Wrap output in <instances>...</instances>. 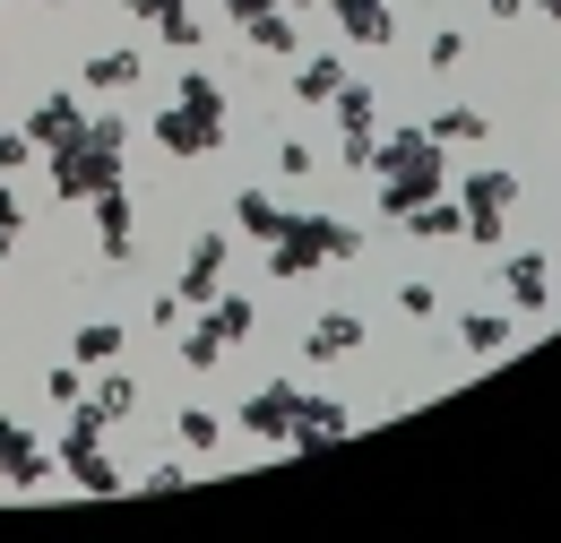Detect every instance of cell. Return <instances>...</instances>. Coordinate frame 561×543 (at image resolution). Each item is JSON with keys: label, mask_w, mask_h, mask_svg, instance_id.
<instances>
[{"label": "cell", "mask_w": 561, "mask_h": 543, "mask_svg": "<svg viewBox=\"0 0 561 543\" xmlns=\"http://www.w3.org/2000/svg\"><path fill=\"white\" fill-rule=\"evenodd\" d=\"M173 440H182V458H216V440H225V414L182 406V414H173Z\"/></svg>", "instance_id": "24"}, {"label": "cell", "mask_w": 561, "mask_h": 543, "mask_svg": "<svg viewBox=\"0 0 561 543\" xmlns=\"http://www.w3.org/2000/svg\"><path fill=\"white\" fill-rule=\"evenodd\" d=\"M18 164H35V138H26V130H0V182H9Z\"/></svg>", "instance_id": "33"}, {"label": "cell", "mask_w": 561, "mask_h": 543, "mask_svg": "<svg viewBox=\"0 0 561 543\" xmlns=\"http://www.w3.org/2000/svg\"><path fill=\"white\" fill-rule=\"evenodd\" d=\"M458 207H467V242H476V251H501L510 207H518V173H510V164H476V173L458 182Z\"/></svg>", "instance_id": "4"}, {"label": "cell", "mask_w": 561, "mask_h": 543, "mask_svg": "<svg viewBox=\"0 0 561 543\" xmlns=\"http://www.w3.org/2000/svg\"><path fill=\"white\" fill-rule=\"evenodd\" d=\"M458 61H467V35H458V26H432V44H423V69H440V78H449Z\"/></svg>", "instance_id": "29"}, {"label": "cell", "mask_w": 561, "mask_h": 543, "mask_svg": "<svg viewBox=\"0 0 561 543\" xmlns=\"http://www.w3.org/2000/svg\"><path fill=\"white\" fill-rule=\"evenodd\" d=\"M423 130L440 138V147H484V138H492V113H476V104H449V113H432Z\"/></svg>", "instance_id": "22"}, {"label": "cell", "mask_w": 561, "mask_h": 543, "mask_svg": "<svg viewBox=\"0 0 561 543\" xmlns=\"http://www.w3.org/2000/svg\"><path fill=\"white\" fill-rule=\"evenodd\" d=\"M242 44H251V53H268V61H294V53H302L294 9H260V18H242Z\"/></svg>", "instance_id": "17"}, {"label": "cell", "mask_w": 561, "mask_h": 543, "mask_svg": "<svg viewBox=\"0 0 561 543\" xmlns=\"http://www.w3.org/2000/svg\"><path fill=\"white\" fill-rule=\"evenodd\" d=\"M139 78H147L139 44H104V53L78 61V86H95V95H122V86H139Z\"/></svg>", "instance_id": "15"}, {"label": "cell", "mask_w": 561, "mask_h": 543, "mask_svg": "<svg viewBox=\"0 0 561 543\" xmlns=\"http://www.w3.org/2000/svg\"><path fill=\"white\" fill-rule=\"evenodd\" d=\"M147 138L173 155V164H199V155H225V122H208V113H191V104H164L156 122H147Z\"/></svg>", "instance_id": "5"}, {"label": "cell", "mask_w": 561, "mask_h": 543, "mask_svg": "<svg viewBox=\"0 0 561 543\" xmlns=\"http://www.w3.org/2000/svg\"><path fill=\"white\" fill-rule=\"evenodd\" d=\"M78 130H87V104H78L70 86H44V95H35V113H26V138H35V155H44V147H70Z\"/></svg>", "instance_id": "10"}, {"label": "cell", "mask_w": 561, "mask_h": 543, "mask_svg": "<svg viewBox=\"0 0 561 543\" xmlns=\"http://www.w3.org/2000/svg\"><path fill=\"white\" fill-rule=\"evenodd\" d=\"M363 345H371L363 311H320V320L302 328V362H346V354H363Z\"/></svg>", "instance_id": "11"}, {"label": "cell", "mask_w": 561, "mask_h": 543, "mask_svg": "<svg viewBox=\"0 0 561 543\" xmlns=\"http://www.w3.org/2000/svg\"><path fill=\"white\" fill-rule=\"evenodd\" d=\"M398 311H407V320H432V311H440V285L407 276V285H398Z\"/></svg>", "instance_id": "31"}, {"label": "cell", "mask_w": 561, "mask_h": 543, "mask_svg": "<svg viewBox=\"0 0 561 543\" xmlns=\"http://www.w3.org/2000/svg\"><path fill=\"white\" fill-rule=\"evenodd\" d=\"M139 483H147V492H164V483H191V458H156Z\"/></svg>", "instance_id": "35"}, {"label": "cell", "mask_w": 561, "mask_h": 543, "mask_svg": "<svg viewBox=\"0 0 561 543\" xmlns=\"http://www.w3.org/2000/svg\"><path fill=\"white\" fill-rule=\"evenodd\" d=\"M173 104H191V113H208V122H225V86H216L208 69H182V78H173Z\"/></svg>", "instance_id": "27"}, {"label": "cell", "mask_w": 561, "mask_h": 543, "mask_svg": "<svg viewBox=\"0 0 561 543\" xmlns=\"http://www.w3.org/2000/svg\"><path fill=\"white\" fill-rule=\"evenodd\" d=\"M277 9H311V0H277Z\"/></svg>", "instance_id": "41"}, {"label": "cell", "mask_w": 561, "mask_h": 543, "mask_svg": "<svg viewBox=\"0 0 561 543\" xmlns=\"http://www.w3.org/2000/svg\"><path fill=\"white\" fill-rule=\"evenodd\" d=\"M398 224H407L415 242H458V233H467V207L458 199H423V207H407Z\"/></svg>", "instance_id": "20"}, {"label": "cell", "mask_w": 561, "mask_h": 543, "mask_svg": "<svg viewBox=\"0 0 561 543\" xmlns=\"http://www.w3.org/2000/svg\"><path fill=\"white\" fill-rule=\"evenodd\" d=\"M130 122L122 113H87V130L70 147H44V164H53V190L70 207H87L95 190H113V182H130Z\"/></svg>", "instance_id": "1"}, {"label": "cell", "mask_w": 561, "mask_h": 543, "mask_svg": "<svg viewBox=\"0 0 561 543\" xmlns=\"http://www.w3.org/2000/svg\"><path fill=\"white\" fill-rule=\"evenodd\" d=\"M173 9H182V0H122V18H147V26H164Z\"/></svg>", "instance_id": "36"}, {"label": "cell", "mask_w": 561, "mask_h": 543, "mask_svg": "<svg viewBox=\"0 0 561 543\" xmlns=\"http://www.w3.org/2000/svg\"><path fill=\"white\" fill-rule=\"evenodd\" d=\"M311 164H320V155H311V147H302V138H277V173H285V182H302V173H311Z\"/></svg>", "instance_id": "34"}, {"label": "cell", "mask_w": 561, "mask_h": 543, "mask_svg": "<svg viewBox=\"0 0 561 543\" xmlns=\"http://www.w3.org/2000/svg\"><path fill=\"white\" fill-rule=\"evenodd\" d=\"M527 9H536V18H553V26H561V0H527Z\"/></svg>", "instance_id": "39"}, {"label": "cell", "mask_w": 561, "mask_h": 543, "mask_svg": "<svg viewBox=\"0 0 561 543\" xmlns=\"http://www.w3.org/2000/svg\"><path fill=\"white\" fill-rule=\"evenodd\" d=\"M122 345H130L122 320H87V328L70 337V362H122Z\"/></svg>", "instance_id": "25"}, {"label": "cell", "mask_w": 561, "mask_h": 543, "mask_svg": "<svg viewBox=\"0 0 561 543\" xmlns=\"http://www.w3.org/2000/svg\"><path fill=\"white\" fill-rule=\"evenodd\" d=\"M553 104H561V86H553Z\"/></svg>", "instance_id": "42"}, {"label": "cell", "mask_w": 561, "mask_h": 543, "mask_svg": "<svg viewBox=\"0 0 561 543\" xmlns=\"http://www.w3.org/2000/svg\"><path fill=\"white\" fill-rule=\"evenodd\" d=\"M337 86H346V53H311V61L294 69V95H302V104H329Z\"/></svg>", "instance_id": "23"}, {"label": "cell", "mask_w": 561, "mask_h": 543, "mask_svg": "<svg viewBox=\"0 0 561 543\" xmlns=\"http://www.w3.org/2000/svg\"><path fill=\"white\" fill-rule=\"evenodd\" d=\"M294 406H302V389L268 380V389H251V397H242V431H251V440H268V449H285V431H294Z\"/></svg>", "instance_id": "13"}, {"label": "cell", "mask_w": 561, "mask_h": 543, "mask_svg": "<svg viewBox=\"0 0 561 543\" xmlns=\"http://www.w3.org/2000/svg\"><path fill=\"white\" fill-rule=\"evenodd\" d=\"M53 466H61V458H53V449H44L18 414H0V483H9V492H35Z\"/></svg>", "instance_id": "8"}, {"label": "cell", "mask_w": 561, "mask_h": 543, "mask_svg": "<svg viewBox=\"0 0 561 543\" xmlns=\"http://www.w3.org/2000/svg\"><path fill=\"white\" fill-rule=\"evenodd\" d=\"M87 406L104 414V423H130V414L147 406V389H139V371H104L95 389H87Z\"/></svg>", "instance_id": "18"}, {"label": "cell", "mask_w": 561, "mask_h": 543, "mask_svg": "<svg viewBox=\"0 0 561 543\" xmlns=\"http://www.w3.org/2000/svg\"><path fill=\"white\" fill-rule=\"evenodd\" d=\"M346 259H363V224L320 216V207H285V233L268 242V276L277 285H302V276L346 268Z\"/></svg>", "instance_id": "2"}, {"label": "cell", "mask_w": 561, "mask_h": 543, "mask_svg": "<svg viewBox=\"0 0 561 543\" xmlns=\"http://www.w3.org/2000/svg\"><path fill=\"white\" fill-rule=\"evenodd\" d=\"M492 18H527V0H484Z\"/></svg>", "instance_id": "38"}, {"label": "cell", "mask_w": 561, "mask_h": 543, "mask_svg": "<svg viewBox=\"0 0 561 543\" xmlns=\"http://www.w3.org/2000/svg\"><path fill=\"white\" fill-rule=\"evenodd\" d=\"M156 35H164V44H173V53H199V44H208V26H199V18H191V0H182V9H173V18H164V26H156Z\"/></svg>", "instance_id": "30"}, {"label": "cell", "mask_w": 561, "mask_h": 543, "mask_svg": "<svg viewBox=\"0 0 561 543\" xmlns=\"http://www.w3.org/2000/svg\"><path fill=\"white\" fill-rule=\"evenodd\" d=\"M35 9H70V0H35Z\"/></svg>", "instance_id": "40"}, {"label": "cell", "mask_w": 561, "mask_h": 543, "mask_svg": "<svg viewBox=\"0 0 561 543\" xmlns=\"http://www.w3.org/2000/svg\"><path fill=\"white\" fill-rule=\"evenodd\" d=\"M225 259H233V233H225V224L191 233V251H182V285H173V293H182L191 311H208L216 285H225Z\"/></svg>", "instance_id": "7"}, {"label": "cell", "mask_w": 561, "mask_h": 543, "mask_svg": "<svg viewBox=\"0 0 561 543\" xmlns=\"http://www.w3.org/2000/svg\"><path fill=\"white\" fill-rule=\"evenodd\" d=\"M182 320H191V302H182V293H156V311H147V328H164V337H182Z\"/></svg>", "instance_id": "32"}, {"label": "cell", "mask_w": 561, "mask_h": 543, "mask_svg": "<svg viewBox=\"0 0 561 543\" xmlns=\"http://www.w3.org/2000/svg\"><path fill=\"white\" fill-rule=\"evenodd\" d=\"M260 9H277V0H225V18L242 26V18H260Z\"/></svg>", "instance_id": "37"}, {"label": "cell", "mask_w": 561, "mask_h": 543, "mask_svg": "<svg viewBox=\"0 0 561 543\" xmlns=\"http://www.w3.org/2000/svg\"><path fill=\"white\" fill-rule=\"evenodd\" d=\"M458 345H467L476 362H492V354L518 345V320H510V311H458Z\"/></svg>", "instance_id": "16"}, {"label": "cell", "mask_w": 561, "mask_h": 543, "mask_svg": "<svg viewBox=\"0 0 561 543\" xmlns=\"http://www.w3.org/2000/svg\"><path fill=\"white\" fill-rule=\"evenodd\" d=\"M225 354H233V345L216 337L208 320H182V371H216V362H225Z\"/></svg>", "instance_id": "26"}, {"label": "cell", "mask_w": 561, "mask_h": 543, "mask_svg": "<svg viewBox=\"0 0 561 543\" xmlns=\"http://www.w3.org/2000/svg\"><path fill=\"white\" fill-rule=\"evenodd\" d=\"M233 233H251V242L268 251V242L285 233V207L268 199V190H233Z\"/></svg>", "instance_id": "19"}, {"label": "cell", "mask_w": 561, "mask_h": 543, "mask_svg": "<svg viewBox=\"0 0 561 543\" xmlns=\"http://www.w3.org/2000/svg\"><path fill=\"white\" fill-rule=\"evenodd\" d=\"M501 293H510L527 320H545V311H553V259H545V251H510V259H501Z\"/></svg>", "instance_id": "9"}, {"label": "cell", "mask_w": 561, "mask_h": 543, "mask_svg": "<svg viewBox=\"0 0 561 543\" xmlns=\"http://www.w3.org/2000/svg\"><path fill=\"white\" fill-rule=\"evenodd\" d=\"M95 251H104V268H130L139 259V199H130V182H113V190H95Z\"/></svg>", "instance_id": "6"}, {"label": "cell", "mask_w": 561, "mask_h": 543, "mask_svg": "<svg viewBox=\"0 0 561 543\" xmlns=\"http://www.w3.org/2000/svg\"><path fill=\"white\" fill-rule=\"evenodd\" d=\"M0 268H9V259H0Z\"/></svg>", "instance_id": "43"}, {"label": "cell", "mask_w": 561, "mask_h": 543, "mask_svg": "<svg viewBox=\"0 0 561 543\" xmlns=\"http://www.w3.org/2000/svg\"><path fill=\"white\" fill-rule=\"evenodd\" d=\"M371 182H380V216L398 224L407 207L440 199V182H449V155H440V138L432 130H389L371 147Z\"/></svg>", "instance_id": "3"}, {"label": "cell", "mask_w": 561, "mask_h": 543, "mask_svg": "<svg viewBox=\"0 0 561 543\" xmlns=\"http://www.w3.org/2000/svg\"><path fill=\"white\" fill-rule=\"evenodd\" d=\"M329 18H337V35L363 44V53H380V44H398V9L389 0H320Z\"/></svg>", "instance_id": "12"}, {"label": "cell", "mask_w": 561, "mask_h": 543, "mask_svg": "<svg viewBox=\"0 0 561 543\" xmlns=\"http://www.w3.org/2000/svg\"><path fill=\"white\" fill-rule=\"evenodd\" d=\"M354 414L337 406V397H311L302 389V406H294V431H285V449H320V440H346Z\"/></svg>", "instance_id": "14"}, {"label": "cell", "mask_w": 561, "mask_h": 543, "mask_svg": "<svg viewBox=\"0 0 561 543\" xmlns=\"http://www.w3.org/2000/svg\"><path fill=\"white\" fill-rule=\"evenodd\" d=\"M199 320H208V328H216L225 345H242L251 328H260V302H251V293H225V285H216V302L199 311Z\"/></svg>", "instance_id": "21"}, {"label": "cell", "mask_w": 561, "mask_h": 543, "mask_svg": "<svg viewBox=\"0 0 561 543\" xmlns=\"http://www.w3.org/2000/svg\"><path fill=\"white\" fill-rule=\"evenodd\" d=\"M44 397H53V406L70 414L78 397H87V362H53V371H44Z\"/></svg>", "instance_id": "28"}]
</instances>
